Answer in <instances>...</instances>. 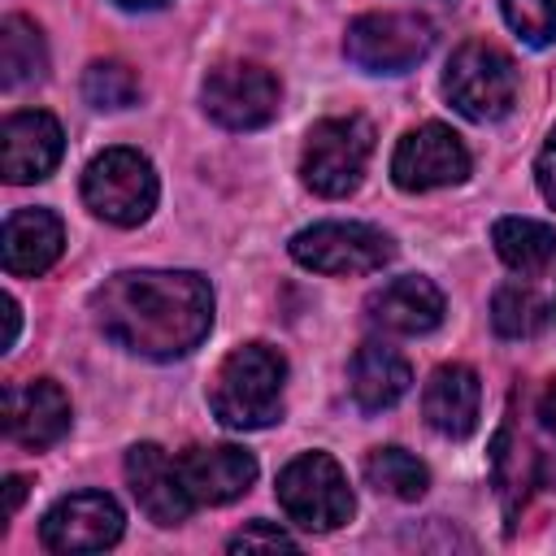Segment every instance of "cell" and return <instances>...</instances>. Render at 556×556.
<instances>
[{
  "instance_id": "obj_10",
  "label": "cell",
  "mask_w": 556,
  "mask_h": 556,
  "mask_svg": "<svg viewBox=\"0 0 556 556\" xmlns=\"http://www.w3.org/2000/svg\"><path fill=\"white\" fill-rule=\"evenodd\" d=\"M391 178L400 191H434L469 178V148L443 122L408 130L391 152Z\"/></svg>"
},
{
  "instance_id": "obj_11",
  "label": "cell",
  "mask_w": 556,
  "mask_h": 556,
  "mask_svg": "<svg viewBox=\"0 0 556 556\" xmlns=\"http://www.w3.org/2000/svg\"><path fill=\"white\" fill-rule=\"evenodd\" d=\"M122 508L113 495L104 491H74L65 500H56L43 521H39V539L48 552L61 556H78V552H104L122 539Z\"/></svg>"
},
{
  "instance_id": "obj_23",
  "label": "cell",
  "mask_w": 556,
  "mask_h": 556,
  "mask_svg": "<svg viewBox=\"0 0 556 556\" xmlns=\"http://www.w3.org/2000/svg\"><path fill=\"white\" fill-rule=\"evenodd\" d=\"M543 317H547V304L530 282H504L491 295V326L504 339H530L543 326Z\"/></svg>"
},
{
  "instance_id": "obj_9",
  "label": "cell",
  "mask_w": 556,
  "mask_h": 556,
  "mask_svg": "<svg viewBox=\"0 0 556 556\" xmlns=\"http://www.w3.org/2000/svg\"><path fill=\"white\" fill-rule=\"evenodd\" d=\"M204 113L226 126V130H261L278 117V100L282 87L265 65L252 61H226L217 70H208L204 87H200Z\"/></svg>"
},
{
  "instance_id": "obj_6",
  "label": "cell",
  "mask_w": 556,
  "mask_h": 556,
  "mask_svg": "<svg viewBox=\"0 0 556 556\" xmlns=\"http://www.w3.org/2000/svg\"><path fill=\"white\" fill-rule=\"evenodd\" d=\"M278 504H282V513L300 530H313V534L339 530L356 513L348 473L326 452H300L295 460L282 465V473H278Z\"/></svg>"
},
{
  "instance_id": "obj_3",
  "label": "cell",
  "mask_w": 556,
  "mask_h": 556,
  "mask_svg": "<svg viewBox=\"0 0 556 556\" xmlns=\"http://www.w3.org/2000/svg\"><path fill=\"white\" fill-rule=\"evenodd\" d=\"M161 195L156 169L139 148H104L83 169V200L109 226H139Z\"/></svg>"
},
{
  "instance_id": "obj_4",
  "label": "cell",
  "mask_w": 556,
  "mask_h": 556,
  "mask_svg": "<svg viewBox=\"0 0 556 556\" xmlns=\"http://www.w3.org/2000/svg\"><path fill=\"white\" fill-rule=\"evenodd\" d=\"M443 96L469 122H500L517 104V65L486 39H469L443 70Z\"/></svg>"
},
{
  "instance_id": "obj_20",
  "label": "cell",
  "mask_w": 556,
  "mask_h": 556,
  "mask_svg": "<svg viewBox=\"0 0 556 556\" xmlns=\"http://www.w3.org/2000/svg\"><path fill=\"white\" fill-rule=\"evenodd\" d=\"M500 261L517 274H543L556 256V230L534 217H500L491 230Z\"/></svg>"
},
{
  "instance_id": "obj_31",
  "label": "cell",
  "mask_w": 556,
  "mask_h": 556,
  "mask_svg": "<svg viewBox=\"0 0 556 556\" xmlns=\"http://www.w3.org/2000/svg\"><path fill=\"white\" fill-rule=\"evenodd\" d=\"M113 4H122V9H161V4H169V0H113Z\"/></svg>"
},
{
  "instance_id": "obj_5",
  "label": "cell",
  "mask_w": 556,
  "mask_h": 556,
  "mask_svg": "<svg viewBox=\"0 0 556 556\" xmlns=\"http://www.w3.org/2000/svg\"><path fill=\"white\" fill-rule=\"evenodd\" d=\"M374 152V126L356 113L348 117H321L300 152V178L308 191L326 200H343L361 187L365 165Z\"/></svg>"
},
{
  "instance_id": "obj_2",
  "label": "cell",
  "mask_w": 556,
  "mask_h": 556,
  "mask_svg": "<svg viewBox=\"0 0 556 556\" xmlns=\"http://www.w3.org/2000/svg\"><path fill=\"white\" fill-rule=\"evenodd\" d=\"M282 382H287V361L269 343H243L235 348L208 387L213 417L226 430H261L282 417Z\"/></svg>"
},
{
  "instance_id": "obj_8",
  "label": "cell",
  "mask_w": 556,
  "mask_h": 556,
  "mask_svg": "<svg viewBox=\"0 0 556 556\" xmlns=\"http://www.w3.org/2000/svg\"><path fill=\"white\" fill-rule=\"evenodd\" d=\"M434 48V22L421 13H361L343 35V56L365 74H404Z\"/></svg>"
},
{
  "instance_id": "obj_24",
  "label": "cell",
  "mask_w": 556,
  "mask_h": 556,
  "mask_svg": "<svg viewBox=\"0 0 556 556\" xmlns=\"http://www.w3.org/2000/svg\"><path fill=\"white\" fill-rule=\"evenodd\" d=\"M83 100L91 109H130L139 100V74L126 61H91L83 74Z\"/></svg>"
},
{
  "instance_id": "obj_17",
  "label": "cell",
  "mask_w": 556,
  "mask_h": 556,
  "mask_svg": "<svg viewBox=\"0 0 556 556\" xmlns=\"http://www.w3.org/2000/svg\"><path fill=\"white\" fill-rule=\"evenodd\" d=\"M0 252H4V269L13 278H35V274L52 269L56 256L65 252V226L52 208H13L4 217Z\"/></svg>"
},
{
  "instance_id": "obj_12",
  "label": "cell",
  "mask_w": 556,
  "mask_h": 556,
  "mask_svg": "<svg viewBox=\"0 0 556 556\" xmlns=\"http://www.w3.org/2000/svg\"><path fill=\"white\" fill-rule=\"evenodd\" d=\"M126 482H130V495L143 508V517L156 526H182L195 508L178 460L161 443H135L126 452Z\"/></svg>"
},
{
  "instance_id": "obj_15",
  "label": "cell",
  "mask_w": 556,
  "mask_h": 556,
  "mask_svg": "<svg viewBox=\"0 0 556 556\" xmlns=\"http://www.w3.org/2000/svg\"><path fill=\"white\" fill-rule=\"evenodd\" d=\"M178 469L195 504H230L256 482V456L235 443H195L178 456Z\"/></svg>"
},
{
  "instance_id": "obj_28",
  "label": "cell",
  "mask_w": 556,
  "mask_h": 556,
  "mask_svg": "<svg viewBox=\"0 0 556 556\" xmlns=\"http://www.w3.org/2000/svg\"><path fill=\"white\" fill-rule=\"evenodd\" d=\"M539 421L556 434V378L543 387V395H539Z\"/></svg>"
},
{
  "instance_id": "obj_14",
  "label": "cell",
  "mask_w": 556,
  "mask_h": 556,
  "mask_svg": "<svg viewBox=\"0 0 556 556\" xmlns=\"http://www.w3.org/2000/svg\"><path fill=\"white\" fill-rule=\"evenodd\" d=\"M70 430V395L52 378H22L4 387V434L22 447H52Z\"/></svg>"
},
{
  "instance_id": "obj_25",
  "label": "cell",
  "mask_w": 556,
  "mask_h": 556,
  "mask_svg": "<svg viewBox=\"0 0 556 556\" xmlns=\"http://www.w3.org/2000/svg\"><path fill=\"white\" fill-rule=\"evenodd\" d=\"M508 30L530 43V48H547L556 43V0H500Z\"/></svg>"
},
{
  "instance_id": "obj_26",
  "label": "cell",
  "mask_w": 556,
  "mask_h": 556,
  "mask_svg": "<svg viewBox=\"0 0 556 556\" xmlns=\"http://www.w3.org/2000/svg\"><path fill=\"white\" fill-rule=\"evenodd\" d=\"M226 547H230V552H248V547H295V539H291L287 530H278V526L252 521V526H243Z\"/></svg>"
},
{
  "instance_id": "obj_1",
  "label": "cell",
  "mask_w": 556,
  "mask_h": 556,
  "mask_svg": "<svg viewBox=\"0 0 556 556\" xmlns=\"http://www.w3.org/2000/svg\"><path fill=\"white\" fill-rule=\"evenodd\" d=\"M96 326L126 352L178 361L213 330V287L191 269H122L91 295Z\"/></svg>"
},
{
  "instance_id": "obj_21",
  "label": "cell",
  "mask_w": 556,
  "mask_h": 556,
  "mask_svg": "<svg viewBox=\"0 0 556 556\" xmlns=\"http://www.w3.org/2000/svg\"><path fill=\"white\" fill-rule=\"evenodd\" d=\"M43 74H48V48L39 26L22 13H9L0 22V83L13 91L26 83H39Z\"/></svg>"
},
{
  "instance_id": "obj_22",
  "label": "cell",
  "mask_w": 556,
  "mask_h": 556,
  "mask_svg": "<svg viewBox=\"0 0 556 556\" xmlns=\"http://www.w3.org/2000/svg\"><path fill=\"white\" fill-rule=\"evenodd\" d=\"M365 482L378 491V495H391V500H421L426 486H430V469L404 452V447H374L365 456Z\"/></svg>"
},
{
  "instance_id": "obj_16",
  "label": "cell",
  "mask_w": 556,
  "mask_h": 556,
  "mask_svg": "<svg viewBox=\"0 0 556 556\" xmlns=\"http://www.w3.org/2000/svg\"><path fill=\"white\" fill-rule=\"evenodd\" d=\"M365 317L387 334H426L443 321V291L421 274H404L365 300Z\"/></svg>"
},
{
  "instance_id": "obj_30",
  "label": "cell",
  "mask_w": 556,
  "mask_h": 556,
  "mask_svg": "<svg viewBox=\"0 0 556 556\" xmlns=\"http://www.w3.org/2000/svg\"><path fill=\"white\" fill-rule=\"evenodd\" d=\"M4 486H9V517H13V513H17V504H22V495H26V482H22L17 473H13V478H9Z\"/></svg>"
},
{
  "instance_id": "obj_29",
  "label": "cell",
  "mask_w": 556,
  "mask_h": 556,
  "mask_svg": "<svg viewBox=\"0 0 556 556\" xmlns=\"http://www.w3.org/2000/svg\"><path fill=\"white\" fill-rule=\"evenodd\" d=\"M4 317H9L4 348H13V343H17V326H22V308H17V300H13V295H4Z\"/></svg>"
},
{
  "instance_id": "obj_19",
  "label": "cell",
  "mask_w": 556,
  "mask_h": 556,
  "mask_svg": "<svg viewBox=\"0 0 556 556\" xmlns=\"http://www.w3.org/2000/svg\"><path fill=\"white\" fill-rule=\"evenodd\" d=\"M408 382H413V369H408V361H404L391 343L369 339V343H361V348L352 352L348 387H352L356 408L382 413V408H391L395 400H404Z\"/></svg>"
},
{
  "instance_id": "obj_7",
  "label": "cell",
  "mask_w": 556,
  "mask_h": 556,
  "mask_svg": "<svg viewBox=\"0 0 556 556\" xmlns=\"http://www.w3.org/2000/svg\"><path fill=\"white\" fill-rule=\"evenodd\" d=\"M287 252L295 265H304L313 274L352 278V274L382 269L395 256V243L387 230H378L369 222H317V226H304L300 235H291Z\"/></svg>"
},
{
  "instance_id": "obj_13",
  "label": "cell",
  "mask_w": 556,
  "mask_h": 556,
  "mask_svg": "<svg viewBox=\"0 0 556 556\" xmlns=\"http://www.w3.org/2000/svg\"><path fill=\"white\" fill-rule=\"evenodd\" d=\"M65 152V135H61V122L43 109H22V113H9L4 126H0V169L13 187L22 182H39L56 169Z\"/></svg>"
},
{
  "instance_id": "obj_27",
  "label": "cell",
  "mask_w": 556,
  "mask_h": 556,
  "mask_svg": "<svg viewBox=\"0 0 556 556\" xmlns=\"http://www.w3.org/2000/svg\"><path fill=\"white\" fill-rule=\"evenodd\" d=\"M534 178H539L543 200L556 204V130L547 135V143H543V152H539V161H534Z\"/></svg>"
},
{
  "instance_id": "obj_18",
  "label": "cell",
  "mask_w": 556,
  "mask_h": 556,
  "mask_svg": "<svg viewBox=\"0 0 556 556\" xmlns=\"http://www.w3.org/2000/svg\"><path fill=\"white\" fill-rule=\"evenodd\" d=\"M482 387L469 365H439L421 391V413L443 439H465L478 426Z\"/></svg>"
}]
</instances>
